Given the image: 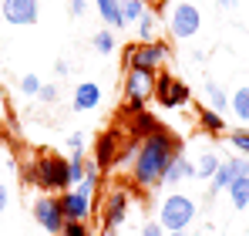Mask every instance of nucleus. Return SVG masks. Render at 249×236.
<instances>
[{
  "instance_id": "nucleus-10",
  "label": "nucleus",
  "mask_w": 249,
  "mask_h": 236,
  "mask_svg": "<svg viewBox=\"0 0 249 236\" xmlns=\"http://www.w3.org/2000/svg\"><path fill=\"white\" fill-rule=\"evenodd\" d=\"M128 202H131V196H128L124 189H115V193H108V199H105V213H101V219H105V230H115V226H122L124 216H128Z\"/></svg>"
},
{
  "instance_id": "nucleus-31",
  "label": "nucleus",
  "mask_w": 249,
  "mask_h": 236,
  "mask_svg": "<svg viewBox=\"0 0 249 236\" xmlns=\"http://www.w3.org/2000/svg\"><path fill=\"white\" fill-rule=\"evenodd\" d=\"M68 149H71V152H74V149H84V135L81 132H74V135L68 138Z\"/></svg>"
},
{
  "instance_id": "nucleus-6",
  "label": "nucleus",
  "mask_w": 249,
  "mask_h": 236,
  "mask_svg": "<svg viewBox=\"0 0 249 236\" xmlns=\"http://www.w3.org/2000/svg\"><path fill=\"white\" fill-rule=\"evenodd\" d=\"M199 27H202V14H199V7H192V3H178V7L172 10V17H168V31H172L175 38H196Z\"/></svg>"
},
{
  "instance_id": "nucleus-7",
  "label": "nucleus",
  "mask_w": 249,
  "mask_h": 236,
  "mask_svg": "<svg viewBox=\"0 0 249 236\" xmlns=\"http://www.w3.org/2000/svg\"><path fill=\"white\" fill-rule=\"evenodd\" d=\"M239 176H249V158L246 156L222 158V162H219V169H215V176L209 179V189H212V193H222V189H229Z\"/></svg>"
},
{
  "instance_id": "nucleus-9",
  "label": "nucleus",
  "mask_w": 249,
  "mask_h": 236,
  "mask_svg": "<svg viewBox=\"0 0 249 236\" xmlns=\"http://www.w3.org/2000/svg\"><path fill=\"white\" fill-rule=\"evenodd\" d=\"M37 0H0V14L7 24H17V27H27L37 20Z\"/></svg>"
},
{
  "instance_id": "nucleus-22",
  "label": "nucleus",
  "mask_w": 249,
  "mask_h": 236,
  "mask_svg": "<svg viewBox=\"0 0 249 236\" xmlns=\"http://www.w3.org/2000/svg\"><path fill=\"white\" fill-rule=\"evenodd\" d=\"M219 162H222V158L212 156V152L199 156V162H196V179H212V176H215V169H219Z\"/></svg>"
},
{
  "instance_id": "nucleus-27",
  "label": "nucleus",
  "mask_w": 249,
  "mask_h": 236,
  "mask_svg": "<svg viewBox=\"0 0 249 236\" xmlns=\"http://www.w3.org/2000/svg\"><path fill=\"white\" fill-rule=\"evenodd\" d=\"M61 236H91V230L78 223V219H64V226H61Z\"/></svg>"
},
{
  "instance_id": "nucleus-30",
  "label": "nucleus",
  "mask_w": 249,
  "mask_h": 236,
  "mask_svg": "<svg viewBox=\"0 0 249 236\" xmlns=\"http://www.w3.org/2000/svg\"><path fill=\"white\" fill-rule=\"evenodd\" d=\"M138 236H165V230H162L159 223H145V226H142V233H138Z\"/></svg>"
},
{
  "instance_id": "nucleus-24",
  "label": "nucleus",
  "mask_w": 249,
  "mask_h": 236,
  "mask_svg": "<svg viewBox=\"0 0 249 236\" xmlns=\"http://www.w3.org/2000/svg\"><path fill=\"white\" fill-rule=\"evenodd\" d=\"M91 44H94L98 54H111V51H115V34H111V31H98V34L91 38Z\"/></svg>"
},
{
  "instance_id": "nucleus-19",
  "label": "nucleus",
  "mask_w": 249,
  "mask_h": 236,
  "mask_svg": "<svg viewBox=\"0 0 249 236\" xmlns=\"http://www.w3.org/2000/svg\"><path fill=\"white\" fill-rule=\"evenodd\" d=\"M229 199L236 209H246L249 206V176H239L232 186H229Z\"/></svg>"
},
{
  "instance_id": "nucleus-36",
  "label": "nucleus",
  "mask_w": 249,
  "mask_h": 236,
  "mask_svg": "<svg viewBox=\"0 0 249 236\" xmlns=\"http://www.w3.org/2000/svg\"><path fill=\"white\" fill-rule=\"evenodd\" d=\"M165 236H189V233H185V230H178V233H165Z\"/></svg>"
},
{
  "instance_id": "nucleus-12",
  "label": "nucleus",
  "mask_w": 249,
  "mask_h": 236,
  "mask_svg": "<svg viewBox=\"0 0 249 236\" xmlns=\"http://www.w3.org/2000/svg\"><path fill=\"white\" fill-rule=\"evenodd\" d=\"M152 91H155V71H128V75H124V95H128V98L148 101Z\"/></svg>"
},
{
  "instance_id": "nucleus-4",
  "label": "nucleus",
  "mask_w": 249,
  "mask_h": 236,
  "mask_svg": "<svg viewBox=\"0 0 249 236\" xmlns=\"http://www.w3.org/2000/svg\"><path fill=\"white\" fill-rule=\"evenodd\" d=\"M168 58V44L162 40H142L124 51V68L128 71H159Z\"/></svg>"
},
{
  "instance_id": "nucleus-8",
  "label": "nucleus",
  "mask_w": 249,
  "mask_h": 236,
  "mask_svg": "<svg viewBox=\"0 0 249 236\" xmlns=\"http://www.w3.org/2000/svg\"><path fill=\"white\" fill-rule=\"evenodd\" d=\"M34 219H37V226H44L47 233H61V226H64L61 199L57 196H37L34 199Z\"/></svg>"
},
{
  "instance_id": "nucleus-2",
  "label": "nucleus",
  "mask_w": 249,
  "mask_h": 236,
  "mask_svg": "<svg viewBox=\"0 0 249 236\" xmlns=\"http://www.w3.org/2000/svg\"><path fill=\"white\" fill-rule=\"evenodd\" d=\"M31 182H37L44 193H64L71 189V176H68V158L54 156V152H44L34 162V172L27 176Z\"/></svg>"
},
{
  "instance_id": "nucleus-29",
  "label": "nucleus",
  "mask_w": 249,
  "mask_h": 236,
  "mask_svg": "<svg viewBox=\"0 0 249 236\" xmlns=\"http://www.w3.org/2000/svg\"><path fill=\"white\" fill-rule=\"evenodd\" d=\"M37 98H41V101H54V98H57V88H54V84H41Z\"/></svg>"
},
{
  "instance_id": "nucleus-33",
  "label": "nucleus",
  "mask_w": 249,
  "mask_h": 236,
  "mask_svg": "<svg viewBox=\"0 0 249 236\" xmlns=\"http://www.w3.org/2000/svg\"><path fill=\"white\" fill-rule=\"evenodd\" d=\"M7 199H10V193H7V186H3V182H0V213H3V209H7Z\"/></svg>"
},
{
  "instance_id": "nucleus-20",
  "label": "nucleus",
  "mask_w": 249,
  "mask_h": 236,
  "mask_svg": "<svg viewBox=\"0 0 249 236\" xmlns=\"http://www.w3.org/2000/svg\"><path fill=\"white\" fill-rule=\"evenodd\" d=\"M229 108L236 112V118H239V121H249V84H246V88H239V91H232Z\"/></svg>"
},
{
  "instance_id": "nucleus-14",
  "label": "nucleus",
  "mask_w": 249,
  "mask_h": 236,
  "mask_svg": "<svg viewBox=\"0 0 249 236\" xmlns=\"http://www.w3.org/2000/svg\"><path fill=\"white\" fill-rule=\"evenodd\" d=\"M98 101H101V88H98L94 81H84V84L74 88L71 108H74V112H91V108H98Z\"/></svg>"
},
{
  "instance_id": "nucleus-28",
  "label": "nucleus",
  "mask_w": 249,
  "mask_h": 236,
  "mask_svg": "<svg viewBox=\"0 0 249 236\" xmlns=\"http://www.w3.org/2000/svg\"><path fill=\"white\" fill-rule=\"evenodd\" d=\"M20 91H24V95H37V91H41V78H37V75H24V78H20Z\"/></svg>"
},
{
  "instance_id": "nucleus-23",
  "label": "nucleus",
  "mask_w": 249,
  "mask_h": 236,
  "mask_svg": "<svg viewBox=\"0 0 249 236\" xmlns=\"http://www.w3.org/2000/svg\"><path fill=\"white\" fill-rule=\"evenodd\" d=\"M148 7L142 3V0H122V17H124V24H138V17L145 14Z\"/></svg>"
},
{
  "instance_id": "nucleus-26",
  "label": "nucleus",
  "mask_w": 249,
  "mask_h": 236,
  "mask_svg": "<svg viewBox=\"0 0 249 236\" xmlns=\"http://www.w3.org/2000/svg\"><path fill=\"white\" fill-rule=\"evenodd\" d=\"M152 31H155V14H152V10H145V14L138 17V38H142V40H152Z\"/></svg>"
},
{
  "instance_id": "nucleus-32",
  "label": "nucleus",
  "mask_w": 249,
  "mask_h": 236,
  "mask_svg": "<svg viewBox=\"0 0 249 236\" xmlns=\"http://www.w3.org/2000/svg\"><path fill=\"white\" fill-rule=\"evenodd\" d=\"M88 10V0H71V17H81Z\"/></svg>"
},
{
  "instance_id": "nucleus-34",
  "label": "nucleus",
  "mask_w": 249,
  "mask_h": 236,
  "mask_svg": "<svg viewBox=\"0 0 249 236\" xmlns=\"http://www.w3.org/2000/svg\"><path fill=\"white\" fill-rule=\"evenodd\" d=\"M219 7L222 10H236V0H219Z\"/></svg>"
},
{
  "instance_id": "nucleus-17",
  "label": "nucleus",
  "mask_w": 249,
  "mask_h": 236,
  "mask_svg": "<svg viewBox=\"0 0 249 236\" xmlns=\"http://www.w3.org/2000/svg\"><path fill=\"white\" fill-rule=\"evenodd\" d=\"M94 3H98V10H101L105 24H111V27H124V17H122V0H94Z\"/></svg>"
},
{
  "instance_id": "nucleus-13",
  "label": "nucleus",
  "mask_w": 249,
  "mask_h": 236,
  "mask_svg": "<svg viewBox=\"0 0 249 236\" xmlns=\"http://www.w3.org/2000/svg\"><path fill=\"white\" fill-rule=\"evenodd\" d=\"M115 158H118V132L98 135V142H94V165L108 169V165H115Z\"/></svg>"
},
{
  "instance_id": "nucleus-18",
  "label": "nucleus",
  "mask_w": 249,
  "mask_h": 236,
  "mask_svg": "<svg viewBox=\"0 0 249 236\" xmlns=\"http://www.w3.org/2000/svg\"><path fill=\"white\" fill-rule=\"evenodd\" d=\"M199 125L206 128L209 135H222L226 132V118L219 115L215 108H199Z\"/></svg>"
},
{
  "instance_id": "nucleus-25",
  "label": "nucleus",
  "mask_w": 249,
  "mask_h": 236,
  "mask_svg": "<svg viewBox=\"0 0 249 236\" xmlns=\"http://www.w3.org/2000/svg\"><path fill=\"white\" fill-rule=\"evenodd\" d=\"M229 142L239 149V156L249 158V128H236V132H229Z\"/></svg>"
},
{
  "instance_id": "nucleus-16",
  "label": "nucleus",
  "mask_w": 249,
  "mask_h": 236,
  "mask_svg": "<svg viewBox=\"0 0 249 236\" xmlns=\"http://www.w3.org/2000/svg\"><path fill=\"white\" fill-rule=\"evenodd\" d=\"M178 179H196V165H192L189 158L182 156V152H178V156L168 162L165 179H162V182H178Z\"/></svg>"
},
{
  "instance_id": "nucleus-11",
  "label": "nucleus",
  "mask_w": 249,
  "mask_h": 236,
  "mask_svg": "<svg viewBox=\"0 0 249 236\" xmlns=\"http://www.w3.org/2000/svg\"><path fill=\"white\" fill-rule=\"evenodd\" d=\"M57 199H61L64 219H78V223H84V219L91 216V196L78 193L74 186H71V189H64V196H57Z\"/></svg>"
},
{
  "instance_id": "nucleus-15",
  "label": "nucleus",
  "mask_w": 249,
  "mask_h": 236,
  "mask_svg": "<svg viewBox=\"0 0 249 236\" xmlns=\"http://www.w3.org/2000/svg\"><path fill=\"white\" fill-rule=\"evenodd\" d=\"M159 128H165V125L152 115V112H138V115H131V138H145V135H152V132H159Z\"/></svg>"
},
{
  "instance_id": "nucleus-3",
  "label": "nucleus",
  "mask_w": 249,
  "mask_h": 236,
  "mask_svg": "<svg viewBox=\"0 0 249 236\" xmlns=\"http://www.w3.org/2000/svg\"><path fill=\"white\" fill-rule=\"evenodd\" d=\"M192 219H196V202H192L189 196L172 193L168 199H162V209H159V226H162L165 233H178V230H185Z\"/></svg>"
},
{
  "instance_id": "nucleus-1",
  "label": "nucleus",
  "mask_w": 249,
  "mask_h": 236,
  "mask_svg": "<svg viewBox=\"0 0 249 236\" xmlns=\"http://www.w3.org/2000/svg\"><path fill=\"white\" fill-rule=\"evenodd\" d=\"M178 152H182V145H178V138H175L168 128H159V132L145 135L142 145H138L135 165H131V179H135V186H142V189L159 186V182L165 179L168 162L178 156Z\"/></svg>"
},
{
  "instance_id": "nucleus-21",
  "label": "nucleus",
  "mask_w": 249,
  "mask_h": 236,
  "mask_svg": "<svg viewBox=\"0 0 249 236\" xmlns=\"http://www.w3.org/2000/svg\"><path fill=\"white\" fill-rule=\"evenodd\" d=\"M206 95H209V101H212V108H215L219 115L229 108V95H226V88H219L215 81H206Z\"/></svg>"
},
{
  "instance_id": "nucleus-5",
  "label": "nucleus",
  "mask_w": 249,
  "mask_h": 236,
  "mask_svg": "<svg viewBox=\"0 0 249 236\" xmlns=\"http://www.w3.org/2000/svg\"><path fill=\"white\" fill-rule=\"evenodd\" d=\"M152 98H155L159 105H165V108H182V105L192 101V91H189L185 81H178V78H172L168 71H162V75H155V91H152Z\"/></svg>"
},
{
  "instance_id": "nucleus-35",
  "label": "nucleus",
  "mask_w": 249,
  "mask_h": 236,
  "mask_svg": "<svg viewBox=\"0 0 249 236\" xmlns=\"http://www.w3.org/2000/svg\"><path fill=\"white\" fill-rule=\"evenodd\" d=\"M101 236H118V233L115 230H101Z\"/></svg>"
}]
</instances>
